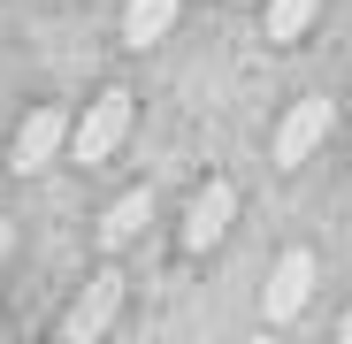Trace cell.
Returning a JSON list of instances; mask_svg holds the SVG:
<instances>
[{"mask_svg":"<svg viewBox=\"0 0 352 344\" xmlns=\"http://www.w3.org/2000/svg\"><path fill=\"white\" fill-rule=\"evenodd\" d=\"M329 138V100H299L276 123V168H299V161H314V146Z\"/></svg>","mask_w":352,"mask_h":344,"instance_id":"3957f363","label":"cell"},{"mask_svg":"<svg viewBox=\"0 0 352 344\" xmlns=\"http://www.w3.org/2000/svg\"><path fill=\"white\" fill-rule=\"evenodd\" d=\"M8 245H16V229H8V222H0V260H8Z\"/></svg>","mask_w":352,"mask_h":344,"instance_id":"8fae6325","label":"cell"},{"mask_svg":"<svg viewBox=\"0 0 352 344\" xmlns=\"http://www.w3.org/2000/svg\"><path fill=\"white\" fill-rule=\"evenodd\" d=\"M314 8L322 0H268V38H299L314 23Z\"/></svg>","mask_w":352,"mask_h":344,"instance_id":"9c48e42d","label":"cell"},{"mask_svg":"<svg viewBox=\"0 0 352 344\" xmlns=\"http://www.w3.org/2000/svg\"><path fill=\"white\" fill-rule=\"evenodd\" d=\"M253 344H268V336H253Z\"/></svg>","mask_w":352,"mask_h":344,"instance_id":"7c38bea8","label":"cell"},{"mask_svg":"<svg viewBox=\"0 0 352 344\" xmlns=\"http://www.w3.org/2000/svg\"><path fill=\"white\" fill-rule=\"evenodd\" d=\"M307 299H314V253H283L268 275V321H291Z\"/></svg>","mask_w":352,"mask_h":344,"instance_id":"8992f818","label":"cell"},{"mask_svg":"<svg viewBox=\"0 0 352 344\" xmlns=\"http://www.w3.org/2000/svg\"><path fill=\"white\" fill-rule=\"evenodd\" d=\"M123 130H131V92H123V84H107V92L77 115V123H69V153L92 168V161H107L115 146H123Z\"/></svg>","mask_w":352,"mask_h":344,"instance_id":"6da1fadb","label":"cell"},{"mask_svg":"<svg viewBox=\"0 0 352 344\" xmlns=\"http://www.w3.org/2000/svg\"><path fill=\"white\" fill-rule=\"evenodd\" d=\"M62 146H69V115H62V107H38V115H23V130H16V176L46 168Z\"/></svg>","mask_w":352,"mask_h":344,"instance_id":"5b68a950","label":"cell"},{"mask_svg":"<svg viewBox=\"0 0 352 344\" xmlns=\"http://www.w3.org/2000/svg\"><path fill=\"white\" fill-rule=\"evenodd\" d=\"M230 214H238V192L214 176V184L184 207V253H214V245H222V229H230Z\"/></svg>","mask_w":352,"mask_h":344,"instance_id":"277c9868","label":"cell"},{"mask_svg":"<svg viewBox=\"0 0 352 344\" xmlns=\"http://www.w3.org/2000/svg\"><path fill=\"white\" fill-rule=\"evenodd\" d=\"M337 344H352V306H344V321H337Z\"/></svg>","mask_w":352,"mask_h":344,"instance_id":"30bf717a","label":"cell"},{"mask_svg":"<svg viewBox=\"0 0 352 344\" xmlns=\"http://www.w3.org/2000/svg\"><path fill=\"white\" fill-rule=\"evenodd\" d=\"M153 222V192H123V199H115L107 214H100V245L107 253H123L131 238H138V229Z\"/></svg>","mask_w":352,"mask_h":344,"instance_id":"52a82bcc","label":"cell"},{"mask_svg":"<svg viewBox=\"0 0 352 344\" xmlns=\"http://www.w3.org/2000/svg\"><path fill=\"white\" fill-rule=\"evenodd\" d=\"M115 314H123V275L100 268L85 291H77V306L62 314V336H69V344H100V336L115 329Z\"/></svg>","mask_w":352,"mask_h":344,"instance_id":"7a4b0ae2","label":"cell"},{"mask_svg":"<svg viewBox=\"0 0 352 344\" xmlns=\"http://www.w3.org/2000/svg\"><path fill=\"white\" fill-rule=\"evenodd\" d=\"M176 8H184V0H131L123 8V46H153V38H168V23H176Z\"/></svg>","mask_w":352,"mask_h":344,"instance_id":"ba28073f","label":"cell"}]
</instances>
